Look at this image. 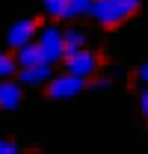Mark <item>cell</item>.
Masks as SVG:
<instances>
[{"instance_id":"cell-1","label":"cell","mask_w":148,"mask_h":154,"mask_svg":"<svg viewBox=\"0 0 148 154\" xmlns=\"http://www.w3.org/2000/svg\"><path fill=\"white\" fill-rule=\"evenodd\" d=\"M136 9H139V0H95L89 15L101 27H116L130 15H136Z\"/></svg>"},{"instance_id":"cell-2","label":"cell","mask_w":148,"mask_h":154,"mask_svg":"<svg viewBox=\"0 0 148 154\" xmlns=\"http://www.w3.org/2000/svg\"><path fill=\"white\" fill-rule=\"evenodd\" d=\"M65 71H71L77 77H92L98 71V54H92L89 48H77V51H68L65 54Z\"/></svg>"},{"instance_id":"cell-3","label":"cell","mask_w":148,"mask_h":154,"mask_svg":"<svg viewBox=\"0 0 148 154\" xmlns=\"http://www.w3.org/2000/svg\"><path fill=\"white\" fill-rule=\"evenodd\" d=\"M39 51H42V59L45 62H59V59L65 57V45H62V30H56V27H45L42 33H39Z\"/></svg>"},{"instance_id":"cell-4","label":"cell","mask_w":148,"mask_h":154,"mask_svg":"<svg viewBox=\"0 0 148 154\" xmlns=\"http://www.w3.org/2000/svg\"><path fill=\"white\" fill-rule=\"evenodd\" d=\"M83 86H86V77H77L71 71H65V74H56L48 80V95L51 98H74L83 92Z\"/></svg>"},{"instance_id":"cell-5","label":"cell","mask_w":148,"mask_h":154,"mask_svg":"<svg viewBox=\"0 0 148 154\" xmlns=\"http://www.w3.org/2000/svg\"><path fill=\"white\" fill-rule=\"evenodd\" d=\"M39 24L33 18H24V21H15L12 27H9V33H6V42H9V48H15L18 51L21 45H27V42H33V36H36Z\"/></svg>"},{"instance_id":"cell-6","label":"cell","mask_w":148,"mask_h":154,"mask_svg":"<svg viewBox=\"0 0 148 154\" xmlns=\"http://www.w3.org/2000/svg\"><path fill=\"white\" fill-rule=\"evenodd\" d=\"M51 62H39V65H30V68H21L18 80L24 86H42V83H48L51 80Z\"/></svg>"},{"instance_id":"cell-7","label":"cell","mask_w":148,"mask_h":154,"mask_svg":"<svg viewBox=\"0 0 148 154\" xmlns=\"http://www.w3.org/2000/svg\"><path fill=\"white\" fill-rule=\"evenodd\" d=\"M21 104V86L12 80H0V110H15Z\"/></svg>"},{"instance_id":"cell-8","label":"cell","mask_w":148,"mask_h":154,"mask_svg":"<svg viewBox=\"0 0 148 154\" xmlns=\"http://www.w3.org/2000/svg\"><path fill=\"white\" fill-rule=\"evenodd\" d=\"M18 65L21 68H30V65H39V62H45L42 59V51H39V45L36 42H27V45H21L18 48Z\"/></svg>"},{"instance_id":"cell-9","label":"cell","mask_w":148,"mask_h":154,"mask_svg":"<svg viewBox=\"0 0 148 154\" xmlns=\"http://www.w3.org/2000/svg\"><path fill=\"white\" fill-rule=\"evenodd\" d=\"M62 45H65V54L68 51H77V48H86V33L77 30V27H71V30L62 33Z\"/></svg>"},{"instance_id":"cell-10","label":"cell","mask_w":148,"mask_h":154,"mask_svg":"<svg viewBox=\"0 0 148 154\" xmlns=\"http://www.w3.org/2000/svg\"><path fill=\"white\" fill-rule=\"evenodd\" d=\"M92 3H95V0H68V12H65V18L89 15V12H92Z\"/></svg>"},{"instance_id":"cell-11","label":"cell","mask_w":148,"mask_h":154,"mask_svg":"<svg viewBox=\"0 0 148 154\" xmlns=\"http://www.w3.org/2000/svg\"><path fill=\"white\" fill-rule=\"evenodd\" d=\"M18 68V59L9 57V54H0V80H9Z\"/></svg>"},{"instance_id":"cell-12","label":"cell","mask_w":148,"mask_h":154,"mask_svg":"<svg viewBox=\"0 0 148 154\" xmlns=\"http://www.w3.org/2000/svg\"><path fill=\"white\" fill-rule=\"evenodd\" d=\"M45 9H48V15H54V18H65L68 0H45Z\"/></svg>"},{"instance_id":"cell-13","label":"cell","mask_w":148,"mask_h":154,"mask_svg":"<svg viewBox=\"0 0 148 154\" xmlns=\"http://www.w3.org/2000/svg\"><path fill=\"white\" fill-rule=\"evenodd\" d=\"M0 154H18V145L9 139H0Z\"/></svg>"},{"instance_id":"cell-14","label":"cell","mask_w":148,"mask_h":154,"mask_svg":"<svg viewBox=\"0 0 148 154\" xmlns=\"http://www.w3.org/2000/svg\"><path fill=\"white\" fill-rule=\"evenodd\" d=\"M139 110H142V116L148 119V89L142 92V98H139Z\"/></svg>"},{"instance_id":"cell-15","label":"cell","mask_w":148,"mask_h":154,"mask_svg":"<svg viewBox=\"0 0 148 154\" xmlns=\"http://www.w3.org/2000/svg\"><path fill=\"white\" fill-rule=\"evenodd\" d=\"M110 86V80L107 77H98V80H92V89H107Z\"/></svg>"},{"instance_id":"cell-16","label":"cell","mask_w":148,"mask_h":154,"mask_svg":"<svg viewBox=\"0 0 148 154\" xmlns=\"http://www.w3.org/2000/svg\"><path fill=\"white\" fill-rule=\"evenodd\" d=\"M139 80L148 86V62H145V65H139Z\"/></svg>"}]
</instances>
